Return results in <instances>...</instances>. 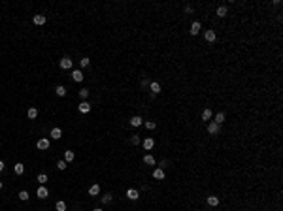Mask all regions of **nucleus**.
I'll return each instance as SVG.
<instances>
[{"mask_svg": "<svg viewBox=\"0 0 283 211\" xmlns=\"http://www.w3.org/2000/svg\"><path fill=\"white\" fill-rule=\"evenodd\" d=\"M93 211H102V209H93Z\"/></svg>", "mask_w": 283, "mask_h": 211, "instance_id": "e433bc0d", "label": "nucleus"}, {"mask_svg": "<svg viewBox=\"0 0 283 211\" xmlns=\"http://www.w3.org/2000/svg\"><path fill=\"white\" fill-rule=\"evenodd\" d=\"M38 198H42V200H44V198H47L49 196V190L45 189V185H40V189H38Z\"/></svg>", "mask_w": 283, "mask_h": 211, "instance_id": "39448f33", "label": "nucleus"}, {"mask_svg": "<svg viewBox=\"0 0 283 211\" xmlns=\"http://www.w3.org/2000/svg\"><path fill=\"white\" fill-rule=\"evenodd\" d=\"M27 115H28V119H36V117H38V109L36 108H30Z\"/></svg>", "mask_w": 283, "mask_h": 211, "instance_id": "393cba45", "label": "nucleus"}, {"mask_svg": "<svg viewBox=\"0 0 283 211\" xmlns=\"http://www.w3.org/2000/svg\"><path fill=\"white\" fill-rule=\"evenodd\" d=\"M79 96H81L83 100H85L87 96H89V89H81V90H79Z\"/></svg>", "mask_w": 283, "mask_h": 211, "instance_id": "473e14b6", "label": "nucleus"}, {"mask_svg": "<svg viewBox=\"0 0 283 211\" xmlns=\"http://www.w3.org/2000/svg\"><path fill=\"white\" fill-rule=\"evenodd\" d=\"M55 92H57V96H64V94H66V87L58 85L57 89H55Z\"/></svg>", "mask_w": 283, "mask_h": 211, "instance_id": "b1692460", "label": "nucleus"}, {"mask_svg": "<svg viewBox=\"0 0 283 211\" xmlns=\"http://www.w3.org/2000/svg\"><path fill=\"white\" fill-rule=\"evenodd\" d=\"M98 192H100V187H98V185H91V189H89V194H91V196H96Z\"/></svg>", "mask_w": 283, "mask_h": 211, "instance_id": "aec40b11", "label": "nucleus"}, {"mask_svg": "<svg viewBox=\"0 0 283 211\" xmlns=\"http://www.w3.org/2000/svg\"><path fill=\"white\" fill-rule=\"evenodd\" d=\"M208 206H211V207L219 206V198L217 196H208Z\"/></svg>", "mask_w": 283, "mask_h": 211, "instance_id": "f8f14e48", "label": "nucleus"}, {"mask_svg": "<svg viewBox=\"0 0 283 211\" xmlns=\"http://www.w3.org/2000/svg\"><path fill=\"white\" fill-rule=\"evenodd\" d=\"M0 190H2V181H0Z\"/></svg>", "mask_w": 283, "mask_h": 211, "instance_id": "c9c22d12", "label": "nucleus"}, {"mask_svg": "<svg viewBox=\"0 0 283 211\" xmlns=\"http://www.w3.org/2000/svg\"><path fill=\"white\" fill-rule=\"evenodd\" d=\"M189 32H191L193 36H196L198 32H200V23H198V21H194L193 25H191V30H189Z\"/></svg>", "mask_w": 283, "mask_h": 211, "instance_id": "0eeeda50", "label": "nucleus"}, {"mask_svg": "<svg viewBox=\"0 0 283 211\" xmlns=\"http://www.w3.org/2000/svg\"><path fill=\"white\" fill-rule=\"evenodd\" d=\"M130 143L132 145H138L140 143V136H132V138H130Z\"/></svg>", "mask_w": 283, "mask_h": 211, "instance_id": "72a5a7b5", "label": "nucleus"}, {"mask_svg": "<svg viewBox=\"0 0 283 211\" xmlns=\"http://www.w3.org/2000/svg\"><path fill=\"white\" fill-rule=\"evenodd\" d=\"M144 125H145V128H147V130H153V128L157 126V123H155V121H145Z\"/></svg>", "mask_w": 283, "mask_h": 211, "instance_id": "c85d7f7f", "label": "nucleus"}, {"mask_svg": "<svg viewBox=\"0 0 283 211\" xmlns=\"http://www.w3.org/2000/svg\"><path fill=\"white\" fill-rule=\"evenodd\" d=\"M28 198H30V194H28L27 190H21V192H19V200H23V202H27Z\"/></svg>", "mask_w": 283, "mask_h": 211, "instance_id": "a878e982", "label": "nucleus"}, {"mask_svg": "<svg viewBox=\"0 0 283 211\" xmlns=\"http://www.w3.org/2000/svg\"><path fill=\"white\" fill-rule=\"evenodd\" d=\"M23 171H25V164L17 162V164H15V173H17V175H23Z\"/></svg>", "mask_w": 283, "mask_h": 211, "instance_id": "4be33fe9", "label": "nucleus"}, {"mask_svg": "<svg viewBox=\"0 0 283 211\" xmlns=\"http://www.w3.org/2000/svg\"><path fill=\"white\" fill-rule=\"evenodd\" d=\"M38 149H40V151H45V149H49V145H51V141L47 138H42V139H38Z\"/></svg>", "mask_w": 283, "mask_h": 211, "instance_id": "f03ea898", "label": "nucleus"}, {"mask_svg": "<svg viewBox=\"0 0 283 211\" xmlns=\"http://www.w3.org/2000/svg\"><path fill=\"white\" fill-rule=\"evenodd\" d=\"M57 168H58V170H66V168H68V162L66 160H58L57 162Z\"/></svg>", "mask_w": 283, "mask_h": 211, "instance_id": "cd10ccee", "label": "nucleus"}, {"mask_svg": "<svg viewBox=\"0 0 283 211\" xmlns=\"http://www.w3.org/2000/svg\"><path fill=\"white\" fill-rule=\"evenodd\" d=\"M79 64H81V68H87V66H89V64H91V60H89V58H87V57H83V58H81V60H79Z\"/></svg>", "mask_w": 283, "mask_h": 211, "instance_id": "7c9ffc66", "label": "nucleus"}, {"mask_svg": "<svg viewBox=\"0 0 283 211\" xmlns=\"http://www.w3.org/2000/svg\"><path fill=\"white\" fill-rule=\"evenodd\" d=\"M34 25H45V15H34Z\"/></svg>", "mask_w": 283, "mask_h": 211, "instance_id": "f3484780", "label": "nucleus"}, {"mask_svg": "<svg viewBox=\"0 0 283 211\" xmlns=\"http://www.w3.org/2000/svg\"><path fill=\"white\" fill-rule=\"evenodd\" d=\"M142 123H144V121H142V117H138V115H134V117L130 119V125H132V126H140Z\"/></svg>", "mask_w": 283, "mask_h": 211, "instance_id": "a211bd4d", "label": "nucleus"}, {"mask_svg": "<svg viewBox=\"0 0 283 211\" xmlns=\"http://www.w3.org/2000/svg\"><path fill=\"white\" fill-rule=\"evenodd\" d=\"M60 136H63V130H60V128H53V130H51V138L53 139H60Z\"/></svg>", "mask_w": 283, "mask_h": 211, "instance_id": "4468645a", "label": "nucleus"}, {"mask_svg": "<svg viewBox=\"0 0 283 211\" xmlns=\"http://www.w3.org/2000/svg\"><path fill=\"white\" fill-rule=\"evenodd\" d=\"M55 209H57V211H66V202H63V200H58V202L55 204Z\"/></svg>", "mask_w": 283, "mask_h": 211, "instance_id": "dca6fc26", "label": "nucleus"}, {"mask_svg": "<svg viewBox=\"0 0 283 211\" xmlns=\"http://www.w3.org/2000/svg\"><path fill=\"white\" fill-rule=\"evenodd\" d=\"M72 58L70 57H63L60 58V68H63V70H70V68H72Z\"/></svg>", "mask_w": 283, "mask_h": 211, "instance_id": "f257e3e1", "label": "nucleus"}, {"mask_svg": "<svg viewBox=\"0 0 283 211\" xmlns=\"http://www.w3.org/2000/svg\"><path fill=\"white\" fill-rule=\"evenodd\" d=\"M144 162L147 164V166H155V158H153V155H145V157H144Z\"/></svg>", "mask_w": 283, "mask_h": 211, "instance_id": "2eb2a0df", "label": "nucleus"}, {"mask_svg": "<svg viewBox=\"0 0 283 211\" xmlns=\"http://www.w3.org/2000/svg\"><path fill=\"white\" fill-rule=\"evenodd\" d=\"M153 147H155V139H153V138H145L144 139V149H145V151H151Z\"/></svg>", "mask_w": 283, "mask_h": 211, "instance_id": "423d86ee", "label": "nucleus"}, {"mask_svg": "<svg viewBox=\"0 0 283 211\" xmlns=\"http://www.w3.org/2000/svg\"><path fill=\"white\" fill-rule=\"evenodd\" d=\"M149 90H151L153 94H159V92H161V85H159L157 81H153L151 85H149Z\"/></svg>", "mask_w": 283, "mask_h": 211, "instance_id": "9d476101", "label": "nucleus"}, {"mask_svg": "<svg viewBox=\"0 0 283 211\" xmlns=\"http://www.w3.org/2000/svg\"><path fill=\"white\" fill-rule=\"evenodd\" d=\"M72 79H74V81H77V83H79V81H83V72H79V70L72 72Z\"/></svg>", "mask_w": 283, "mask_h": 211, "instance_id": "ddd939ff", "label": "nucleus"}, {"mask_svg": "<svg viewBox=\"0 0 283 211\" xmlns=\"http://www.w3.org/2000/svg\"><path fill=\"white\" fill-rule=\"evenodd\" d=\"M204 38H206V42H210V44H213L215 42V38H217V34H215V30H206L204 32Z\"/></svg>", "mask_w": 283, "mask_h": 211, "instance_id": "7ed1b4c3", "label": "nucleus"}, {"mask_svg": "<svg viewBox=\"0 0 283 211\" xmlns=\"http://www.w3.org/2000/svg\"><path fill=\"white\" fill-rule=\"evenodd\" d=\"M79 111H81V113H89V111H91V104L83 100V102L79 104Z\"/></svg>", "mask_w": 283, "mask_h": 211, "instance_id": "1a4fd4ad", "label": "nucleus"}, {"mask_svg": "<svg viewBox=\"0 0 283 211\" xmlns=\"http://www.w3.org/2000/svg\"><path fill=\"white\" fill-rule=\"evenodd\" d=\"M153 177H155V179H164V171H162V168H157V170L153 171Z\"/></svg>", "mask_w": 283, "mask_h": 211, "instance_id": "9b49d317", "label": "nucleus"}, {"mask_svg": "<svg viewBox=\"0 0 283 211\" xmlns=\"http://www.w3.org/2000/svg\"><path fill=\"white\" fill-rule=\"evenodd\" d=\"M213 123H217V125H223V123H225V113H217V115H215V121H213Z\"/></svg>", "mask_w": 283, "mask_h": 211, "instance_id": "6ab92c4d", "label": "nucleus"}, {"mask_svg": "<svg viewBox=\"0 0 283 211\" xmlns=\"http://www.w3.org/2000/svg\"><path fill=\"white\" fill-rule=\"evenodd\" d=\"M100 200H102V204H110L112 202V194H106V196H102Z\"/></svg>", "mask_w": 283, "mask_h": 211, "instance_id": "2f4dec72", "label": "nucleus"}, {"mask_svg": "<svg viewBox=\"0 0 283 211\" xmlns=\"http://www.w3.org/2000/svg\"><path fill=\"white\" fill-rule=\"evenodd\" d=\"M74 158H76V155H74V151H66V153H64V160H66V162H72Z\"/></svg>", "mask_w": 283, "mask_h": 211, "instance_id": "412c9836", "label": "nucleus"}, {"mask_svg": "<svg viewBox=\"0 0 283 211\" xmlns=\"http://www.w3.org/2000/svg\"><path fill=\"white\" fill-rule=\"evenodd\" d=\"M138 190H134V189H128L126 190V198H128V200H138Z\"/></svg>", "mask_w": 283, "mask_h": 211, "instance_id": "6e6552de", "label": "nucleus"}, {"mask_svg": "<svg viewBox=\"0 0 283 211\" xmlns=\"http://www.w3.org/2000/svg\"><path fill=\"white\" fill-rule=\"evenodd\" d=\"M2 170H4V162L0 160V171H2Z\"/></svg>", "mask_w": 283, "mask_h": 211, "instance_id": "f704fd0d", "label": "nucleus"}, {"mask_svg": "<svg viewBox=\"0 0 283 211\" xmlns=\"http://www.w3.org/2000/svg\"><path fill=\"white\" fill-rule=\"evenodd\" d=\"M219 130H221V126L217 125V123H213V121H211L210 125H208V132H210V134H213V136H215V134H219Z\"/></svg>", "mask_w": 283, "mask_h": 211, "instance_id": "20e7f679", "label": "nucleus"}, {"mask_svg": "<svg viewBox=\"0 0 283 211\" xmlns=\"http://www.w3.org/2000/svg\"><path fill=\"white\" fill-rule=\"evenodd\" d=\"M202 119H204V121H210V119H211V109H204V111H202Z\"/></svg>", "mask_w": 283, "mask_h": 211, "instance_id": "bb28decb", "label": "nucleus"}, {"mask_svg": "<svg viewBox=\"0 0 283 211\" xmlns=\"http://www.w3.org/2000/svg\"><path fill=\"white\" fill-rule=\"evenodd\" d=\"M227 15V6H219L217 8V17H225Z\"/></svg>", "mask_w": 283, "mask_h": 211, "instance_id": "5701e85b", "label": "nucleus"}, {"mask_svg": "<svg viewBox=\"0 0 283 211\" xmlns=\"http://www.w3.org/2000/svg\"><path fill=\"white\" fill-rule=\"evenodd\" d=\"M38 183H40V185H45V183H47V175H45V173H40V175H38Z\"/></svg>", "mask_w": 283, "mask_h": 211, "instance_id": "c756f323", "label": "nucleus"}]
</instances>
